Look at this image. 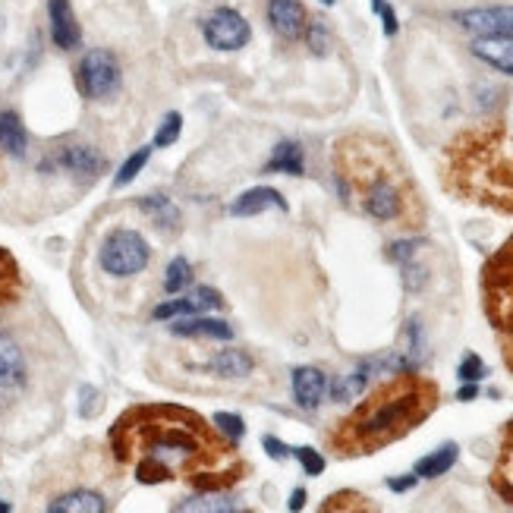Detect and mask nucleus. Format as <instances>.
I'll return each instance as SVG.
<instances>
[{
    "label": "nucleus",
    "instance_id": "f257e3e1",
    "mask_svg": "<svg viewBox=\"0 0 513 513\" xmlns=\"http://www.w3.org/2000/svg\"><path fill=\"white\" fill-rule=\"evenodd\" d=\"M114 447L120 457H126L130 451L142 454L136 466V479L145 485L174 479V473H180V469L189 473L192 466L199 473V488H205V476H215L218 488L230 482L227 476L211 469L221 460V454H227V447L208 438L199 416H189L183 410H174V406L170 410L130 413L117 425Z\"/></svg>",
    "mask_w": 513,
    "mask_h": 513
},
{
    "label": "nucleus",
    "instance_id": "49530a36",
    "mask_svg": "<svg viewBox=\"0 0 513 513\" xmlns=\"http://www.w3.org/2000/svg\"><path fill=\"white\" fill-rule=\"evenodd\" d=\"M510 328H513V325H510Z\"/></svg>",
    "mask_w": 513,
    "mask_h": 513
},
{
    "label": "nucleus",
    "instance_id": "b1692460",
    "mask_svg": "<svg viewBox=\"0 0 513 513\" xmlns=\"http://www.w3.org/2000/svg\"><path fill=\"white\" fill-rule=\"evenodd\" d=\"M177 513H186V510H205V513H230V510H240V504L221 495V491L215 488V495H199V498H189V501H180L174 507Z\"/></svg>",
    "mask_w": 513,
    "mask_h": 513
},
{
    "label": "nucleus",
    "instance_id": "c9c22d12",
    "mask_svg": "<svg viewBox=\"0 0 513 513\" xmlns=\"http://www.w3.org/2000/svg\"><path fill=\"white\" fill-rule=\"evenodd\" d=\"M262 444H265V451H268L274 460H287V454H290V447H284V444L277 441L274 435H265V438H262Z\"/></svg>",
    "mask_w": 513,
    "mask_h": 513
},
{
    "label": "nucleus",
    "instance_id": "ddd939ff",
    "mask_svg": "<svg viewBox=\"0 0 513 513\" xmlns=\"http://www.w3.org/2000/svg\"><path fill=\"white\" fill-rule=\"evenodd\" d=\"M328 394V378L322 369H312V366H303L293 372V400L299 410H318Z\"/></svg>",
    "mask_w": 513,
    "mask_h": 513
},
{
    "label": "nucleus",
    "instance_id": "4c0bfd02",
    "mask_svg": "<svg viewBox=\"0 0 513 513\" xmlns=\"http://www.w3.org/2000/svg\"><path fill=\"white\" fill-rule=\"evenodd\" d=\"M378 13H381V19H384V35H394V32H397V16H394V10H391V7H381Z\"/></svg>",
    "mask_w": 513,
    "mask_h": 513
},
{
    "label": "nucleus",
    "instance_id": "9b49d317",
    "mask_svg": "<svg viewBox=\"0 0 513 513\" xmlns=\"http://www.w3.org/2000/svg\"><path fill=\"white\" fill-rule=\"evenodd\" d=\"M457 23L473 35H510L513 38V7H482L454 16Z\"/></svg>",
    "mask_w": 513,
    "mask_h": 513
},
{
    "label": "nucleus",
    "instance_id": "412c9836",
    "mask_svg": "<svg viewBox=\"0 0 513 513\" xmlns=\"http://www.w3.org/2000/svg\"><path fill=\"white\" fill-rule=\"evenodd\" d=\"M265 170H281V174H290V177H299L306 170V161H303V148H299L296 142H281L274 148L271 161L265 164Z\"/></svg>",
    "mask_w": 513,
    "mask_h": 513
},
{
    "label": "nucleus",
    "instance_id": "c85d7f7f",
    "mask_svg": "<svg viewBox=\"0 0 513 513\" xmlns=\"http://www.w3.org/2000/svg\"><path fill=\"white\" fill-rule=\"evenodd\" d=\"M215 425H218V432L230 438V444H237L243 435H246V425L240 416H233V413H215Z\"/></svg>",
    "mask_w": 513,
    "mask_h": 513
},
{
    "label": "nucleus",
    "instance_id": "4be33fe9",
    "mask_svg": "<svg viewBox=\"0 0 513 513\" xmlns=\"http://www.w3.org/2000/svg\"><path fill=\"white\" fill-rule=\"evenodd\" d=\"M457 454H460V447H457V444H444V447H438L435 454L422 457V460L416 463V476H419V479H438V476H444L447 469H451V466L457 463Z\"/></svg>",
    "mask_w": 513,
    "mask_h": 513
},
{
    "label": "nucleus",
    "instance_id": "ea45409f",
    "mask_svg": "<svg viewBox=\"0 0 513 513\" xmlns=\"http://www.w3.org/2000/svg\"><path fill=\"white\" fill-rule=\"evenodd\" d=\"M476 394H479V388H476L473 381H469V388H463V391H460V400H473Z\"/></svg>",
    "mask_w": 513,
    "mask_h": 513
},
{
    "label": "nucleus",
    "instance_id": "2eb2a0df",
    "mask_svg": "<svg viewBox=\"0 0 513 513\" xmlns=\"http://www.w3.org/2000/svg\"><path fill=\"white\" fill-rule=\"evenodd\" d=\"M268 208L287 211V202H284V196L277 189H271V186H255V189H249V192H243V196L233 199L230 215L233 218H252V215H262V211H268Z\"/></svg>",
    "mask_w": 513,
    "mask_h": 513
},
{
    "label": "nucleus",
    "instance_id": "bb28decb",
    "mask_svg": "<svg viewBox=\"0 0 513 513\" xmlns=\"http://www.w3.org/2000/svg\"><path fill=\"white\" fill-rule=\"evenodd\" d=\"M192 284V265L186 259H174L167 265V274H164V290L167 293H180Z\"/></svg>",
    "mask_w": 513,
    "mask_h": 513
},
{
    "label": "nucleus",
    "instance_id": "0eeeda50",
    "mask_svg": "<svg viewBox=\"0 0 513 513\" xmlns=\"http://www.w3.org/2000/svg\"><path fill=\"white\" fill-rule=\"evenodd\" d=\"M202 35L208 41V48H215V51H240V48H246L252 29L243 13L221 7L205 19Z\"/></svg>",
    "mask_w": 513,
    "mask_h": 513
},
{
    "label": "nucleus",
    "instance_id": "20e7f679",
    "mask_svg": "<svg viewBox=\"0 0 513 513\" xmlns=\"http://www.w3.org/2000/svg\"><path fill=\"white\" fill-rule=\"evenodd\" d=\"M148 259H152V249H148L145 237L136 230H114L98 249L101 268L108 274H114V277L139 274L148 265Z\"/></svg>",
    "mask_w": 513,
    "mask_h": 513
},
{
    "label": "nucleus",
    "instance_id": "a878e982",
    "mask_svg": "<svg viewBox=\"0 0 513 513\" xmlns=\"http://www.w3.org/2000/svg\"><path fill=\"white\" fill-rule=\"evenodd\" d=\"M148 158H152V148H139V152H133L130 158L123 161V167L117 170V177H114V186H130L139 174H142V167L148 164Z\"/></svg>",
    "mask_w": 513,
    "mask_h": 513
},
{
    "label": "nucleus",
    "instance_id": "5701e85b",
    "mask_svg": "<svg viewBox=\"0 0 513 513\" xmlns=\"http://www.w3.org/2000/svg\"><path fill=\"white\" fill-rule=\"evenodd\" d=\"M139 211L152 218L158 227H180V208L167 196H145L139 199Z\"/></svg>",
    "mask_w": 513,
    "mask_h": 513
},
{
    "label": "nucleus",
    "instance_id": "c756f323",
    "mask_svg": "<svg viewBox=\"0 0 513 513\" xmlns=\"http://www.w3.org/2000/svg\"><path fill=\"white\" fill-rule=\"evenodd\" d=\"M296 460L303 463V469H306V476H318L325 469V457L315 451V447H296Z\"/></svg>",
    "mask_w": 513,
    "mask_h": 513
},
{
    "label": "nucleus",
    "instance_id": "f8f14e48",
    "mask_svg": "<svg viewBox=\"0 0 513 513\" xmlns=\"http://www.w3.org/2000/svg\"><path fill=\"white\" fill-rule=\"evenodd\" d=\"M48 16H51V38H54V45L63 48V51L79 48L82 29L76 23V13L70 7V0H48Z\"/></svg>",
    "mask_w": 513,
    "mask_h": 513
},
{
    "label": "nucleus",
    "instance_id": "f704fd0d",
    "mask_svg": "<svg viewBox=\"0 0 513 513\" xmlns=\"http://www.w3.org/2000/svg\"><path fill=\"white\" fill-rule=\"evenodd\" d=\"M13 277H16V268L10 265V259L4 252H0V296H4L7 284H13Z\"/></svg>",
    "mask_w": 513,
    "mask_h": 513
},
{
    "label": "nucleus",
    "instance_id": "c03bdc74",
    "mask_svg": "<svg viewBox=\"0 0 513 513\" xmlns=\"http://www.w3.org/2000/svg\"><path fill=\"white\" fill-rule=\"evenodd\" d=\"M510 463H513V447H510ZM510 479H513V476H510Z\"/></svg>",
    "mask_w": 513,
    "mask_h": 513
},
{
    "label": "nucleus",
    "instance_id": "39448f33",
    "mask_svg": "<svg viewBox=\"0 0 513 513\" xmlns=\"http://www.w3.org/2000/svg\"><path fill=\"white\" fill-rule=\"evenodd\" d=\"M76 79H79V89L85 98L92 101H108L120 92V82H123V73H120V63L111 51L104 48H92L79 60L76 67Z\"/></svg>",
    "mask_w": 513,
    "mask_h": 513
},
{
    "label": "nucleus",
    "instance_id": "4468645a",
    "mask_svg": "<svg viewBox=\"0 0 513 513\" xmlns=\"http://www.w3.org/2000/svg\"><path fill=\"white\" fill-rule=\"evenodd\" d=\"M268 23L281 38H299L306 32V10L299 0H268Z\"/></svg>",
    "mask_w": 513,
    "mask_h": 513
},
{
    "label": "nucleus",
    "instance_id": "79ce46f5",
    "mask_svg": "<svg viewBox=\"0 0 513 513\" xmlns=\"http://www.w3.org/2000/svg\"><path fill=\"white\" fill-rule=\"evenodd\" d=\"M7 510H10V504H7V501H0V513H7Z\"/></svg>",
    "mask_w": 513,
    "mask_h": 513
},
{
    "label": "nucleus",
    "instance_id": "a18cd8bd",
    "mask_svg": "<svg viewBox=\"0 0 513 513\" xmlns=\"http://www.w3.org/2000/svg\"><path fill=\"white\" fill-rule=\"evenodd\" d=\"M0 29H4V23H0Z\"/></svg>",
    "mask_w": 513,
    "mask_h": 513
},
{
    "label": "nucleus",
    "instance_id": "72a5a7b5",
    "mask_svg": "<svg viewBox=\"0 0 513 513\" xmlns=\"http://www.w3.org/2000/svg\"><path fill=\"white\" fill-rule=\"evenodd\" d=\"M98 413V391L95 388H82V416L89 419Z\"/></svg>",
    "mask_w": 513,
    "mask_h": 513
},
{
    "label": "nucleus",
    "instance_id": "cd10ccee",
    "mask_svg": "<svg viewBox=\"0 0 513 513\" xmlns=\"http://www.w3.org/2000/svg\"><path fill=\"white\" fill-rule=\"evenodd\" d=\"M180 133H183V117L177 114V111H170L164 120H161V126H158V133H155V148H170L177 139H180Z\"/></svg>",
    "mask_w": 513,
    "mask_h": 513
},
{
    "label": "nucleus",
    "instance_id": "473e14b6",
    "mask_svg": "<svg viewBox=\"0 0 513 513\" xmlns=\"http://www.w3.org/2000/svg\"><path fill=\"white\" fill-rule=\"evenodd\" d=\"M419 246H422L419 240H403V243H394V246H391V259H394V262H400V265H403V262H410Z\"/></svg>",
    "mask_w": 513,
    "mask_h": 513
},
{
    "label": "nucleus",
    "instance_id": "9d476101",
    "mask_svg": "<svg viewBox=\"0 0 513 513\" xmlns=\"http://www.w3.org/2000/svg\"><path fill=\"white\" fill-rule=\"evenodd\" d=\"M221 306V293L211 290V287H192L186 290L180 299H170V303H161L152 315L158 318V322H164V318H186V315H205L211 309Z\"/></svg>",
    "mask_w": 513,
    "mask_h": 513
},
{
    "label": "nucleus",
    "instance_id": "dca6fc26",
    "mask_svg": "<svg viewBox=\"0 0 513 513\" xmlns=\"http://www.w3.org/2000/svg\"><path fill=\"white\" fill-rule=\"evenodd\" d=\"M473 54L498 73L513 76V38L510 35H482L473 41Z\"/></svg>",
    "mask_w": 513,
    "mask_h": 513
},
{
    "label": "nucleus",
    "instance_id": "f03ea898",
    "mask_svg": "<svg viewBox=\"0 0 513 513\" xmlns=\"http://www.w3.org/2000/svg\"><path fill=\"white\" fill-rule=\"evenodd\" d=\"M435 403L438 391L432 381L400 375L375 391L362 406H356V413L347 422H340L331 441L340 454H372L378 447L413 432L435 410Z\"/></svg>",
    "mask_w": 513,
    "mask_h": 513
},
{
    "label": "nucleus",
    "instance_id": "2f4dec72",
    "mask_svg": "<svg viewBox=\"0 0 513 513\" xmlns=\"http://www.w3.org/2000/svg\"><path fill=\"white\" fill-rule=\"evenodd\" d=\"M309 45H312V51L315 54H325L328 51V45H331V38H328V26L318 19V23H312L309 26Z\"/></svg>",
    "mask_w": 513,
    "mask_h": 513
},
{
    "label": "nucleus",
    "instance_id": "6e6552de",
    "mask_svg": "<svg viewBox=\"0 0 513 513\" xmlns=\"http://www.w3.org/2000/svg\"><path fill=\"white\" fill-rule=\"evenodd\" d=\"M26 356L19 350V344L0 331V406H10L19 394L26 391Z\"/></svg>",
    "mask_w": 513,
    "mask_h": 513
},
{
    "label": "nucleus",
    "instance_id": "e433bc0d",
    "mask_svg": "<svg viewBox=\"0 0 513 513\" xmlns=\"http://www.w3.org/2000/svg\"><path fill=\"white\" fill-rule=\"evenodd\" d=\"M416 482H419V476L413 473V476H403V479H388V488L391 491H410Z\"/></svg>",
    "mask_w": 513,
    "mask_h": 513
},
{
    "label": "nucleus",
    "instance_id": "aec40b11",
    "mask_svg": "<svg viewBox=\"0 0 513 513\" xmlns=\"http://www.w3.org/2000/svg\"><path fill=\"white\" fill-rule=\"evenodd\" d=\"M208 369L218 372L221 378H246L252 372V356L246 350H221L208 362Z\"/></svg>",
    "mask_w": 513,
    "mask_h": 513
},
{
    "label": "nucleus",
    "instance_id": "423d86ee",
    "mask_svg": "<svg viewBox=\"0 0 513 513\" xmlns=\"http://www.w3.org/2000/svg\"><path fill=\"white\" fill-rule=\"evenodd\" d=\"M488 306L501 328L513 325V243L488 265Z\"/></svg>",
    "mask_w": 513,
    "mask_h": 513
},
{
    "label": "nucleus",
    "instance_id": "393cba45",
    "mask_svg": "<svg viewBox=\"0 0 513 513\" xmlns=\"http://www.w3.org/2000/svg\"><path fill=\"white\" fill-rule=\"evenodd\" d=\"M369 372H372V366H359L356 372H350V375H344L337 384H334V400H353V397H359L362 394V388L369 384Z\"/></svg>",
    "mask_w": 513,
    "mask_h": 513
},
{
    "label": "nucleus",
    "instance_id": "a19ab883",
    "mask_svg": "<svg viewBox=\"0 0 513 513\" xmlns=\"http://www.w3.org/2000/svg\"><path fill=\"white\" fill-rule=\"evenodd\" d=\"M372 7H375V13H378V10L384 7V0H372Z\"/></svg>",
    "mask_w": 513,
    "mask_h": 513
},
{
    "label": "nucleus",
    "instance_id": "f3484780",
    "mask_svg": "<svg viewBox=\"0 0 513 513\" xmlns=\"http://www.w3.org/2000/svg\"><path fill=\"white\" fill-rule=\"evenodd\" d=\"M177 337H211V340H230L233 328L221 318H205V315H186L180 322L170 325Z\"/></svg>",
    "mask_w": 513,
    "mask_h": 513
},
{
    "label": "nucleus",
    "instance_id": "37998d69",
    "mask_svg": "<svg viewBox=\"0 0 513 513\" xmlns=\"http://www.w3.org/2000/svg\"><path fill=\"white\" fill-rule=\"evenodd\" d=\"M322 4H328V7H331V4H334V0H322Z\"/></svg>",
    "mask_w": 513,
    "mask_h": 513
},
{
    "label": "nucleus",
    "instance_id": "7ed1b4c3",
    "mask_svg": "<svg viewBox=\"0 0 513 513\" xmlns=\"http://www.w3.org/2000/svg\"><path fill=\"white\" fill-rule=\"evenodd\" d=\"M340 189L359 199V208L369 218L388 221H410V208L416 205L406 170L397 164L388 145L375 142H340Z\"/></svg>",
    "mask_w": 513,
    "mask_h": 513
},
{
    "label": "nucleus",
    "instance_id": "1a4fd4ad",
    "mask_svg": "<svg viewBox=\"0 0 513 513\" xmlns=\"http://www.w3.org/2000/svg\"><path fill=\"white\" fill-rule=\"evenodd\" d=\"M45 170H70V174H79V177H98L108 161L92 145H63L57 152L41 164Z\"/></svg>",
    "mask_w": 513,
    "mask_h": 513
},
{
    "label": "nucleus",
    "instance_id": "58836bf2",
    "mask_svg": "<svg viewBox=\"0 0 513 513\" xmlns=\"http://www.w3.org/2000/svg\"><path fill=\"white\" fill-rule=\"evenodd\" d=\"M303 504H306V491H303V488H296L293 495H290V504H287V507H290V510H303Z\"/></svg>",
    "mask_w": 513,
    "mask_h": 513
},
{
    "label": "nucleus",
    "instance_id": "a211bd4d",
    "mask_svg": "<svg viewBox=\"0 0 513 513\" xmlns=\"http://www.w3.org/2000/svg\"><path fill=\"white\" fill-rule=\"evenodd\" d=\"M29 148V133L13 111H0V152L23 158Z\"/></svg>",
    "mask_w": 513,
    "mask_h": 513
},
{
    "label": "nucleus",
    "instance_id": "7c9ffc66",
    "mask_svg": "<svg viewBox=\"0 0 513 513\" xmlns=\"http://www.w3.org/2000/svg\"><path fill=\"white\" fill-rule=\"evenodd\" d=\"M457 375H460V381H466V384H469V381L476 384V381H479V378L485 375V362H482V359H479L476 353H469V356H466V359L460 362Z\"/></svg>",
    "mask_w": 513,
    "mask_h": 513
},
{
    "label": "nucleus",
    "instance_id": "6ab92c4d",
    "mask_svg": "<svg viewBox=\"0 0 513 513\" xmlns=\"http://www.w3.org/2000/svg\"><path fill=\"white\" fill-rule=\"evenodd\" d=\"M51 513H104L108 501H104L98 491H70V495H60L57 501L48 504Z\"/></svg>",
    "mask_w": 513,
    "mask_h": 513
}]
</instances>
